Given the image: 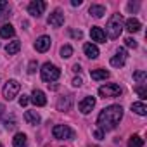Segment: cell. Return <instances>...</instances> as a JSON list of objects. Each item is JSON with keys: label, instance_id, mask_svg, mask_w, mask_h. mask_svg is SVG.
<instances>
[{"label": "cell", "instance_id": "17", "mask_svg": "<svg viewBox=\"0 0 147 147\" xmlns=\"http://www.w3.org/2000/svg\"><path fill=\"white\" fill-rule=\"evenodd\" d=\"M71 102H73L71 95H67V97H61L59 102H57V109H59V111H69V109H71Z\"/></svg>", "mask_w": 147, "mask_h": 147}, {"label": "cell", "instance_id": "32", "mask_svg": "<svg viewBox=\"0 0 147 147\" xmlns=\"http://www.w3.org/2000/svg\"><path fill=\"white\" fill-rule=\"evenodd\" d=\"M28 102H30L28 95H21V97H19V106H26Z\"/></svg>", "mask_w": 147, "mask_h": 147}, {"label": "cell", "instance_id": "2", "mask_svg": "<svg viewBox=\"0 0 147 147\" xmlns=\"http://www.w3.org/2000/svg\"><path fill=\"white\" fill-rule=\"evenodd\" d=\"M106 31H107V36L113 38V40L121 35V31H123V18H121V14H113L109 18Z\"/></svg>", "mask_w": 147, "mask_h": 147}, {"label": "cell", "instance_id": "14", "mask_svg": "<svg viewBox=\"0 0 147 147\" xmlns=\"http://www.w3.org/2000/svg\"><path fill=\"white\" fill-rule=\"evenodd\" d=\"M24 121H26L28 125L35 126V125L40 123V114H38L36 111H26V113H24Z\"/></svg>", "mask_w": 147, "mask_h": 147}, {"label": "cell", "instance_id": "18", "mask_svg": "<svg viewBox=\"0 0 147 147\" xmlns=\"http://www.w3.org/2000/svg\"><path fill=\"white\" fill-rule=\"evenodd\" d=\"M12 145H14V147H26V145H28L26 135H24V133H16V137L12 138Z\"/></svg>", "mask_w": 147, "mask_h": 147}, {"label": "cell", "instance_id": "22", "mask_svg": "<svg viewBox=\"0 0 147 147\" xmlns=\"http://www.w3.org/2000/svg\"><path fill=\"white\" fill-rule=\"evenodd\" d=\"M90 14L94 16V18H102L104 14H106V7L104 5H90Z\"/></svg>", "mask_w": 147, "mask_h": 147}, {"label": "cell", "instance_id": "19", "mask_svg": "<svg viewBox=\"0 0 147 147\" xmlns=\"http://www.w3.org/2000/svg\"><path fill=\"white\" fill-rule=\"evenodd\" d=\"M90 76H92V80H106V78H109V71H106V69H94L92 73H90Z\"/></svg>", "mask_w": 147, "mask_h": 147}, {"label": "cell", "instance_id": "34", "mask_svg": "<svg viewBox=\"0 0 147 147\" xmlns=\"http://www.w3.org/2000/svg\"><path fill=\"white\" fill-rule=\"evenodd\" d=\"M94 137H95V138H99V140H100V138H102V137H104V131H102V130H95V131H94Z\"/></svg>", "mask_w": 147, "mask_h": 147}, {"label": "cell", "instance_id": "28", "mask_svg": "<svg viewBox=\"0 0 147 147\" xmlns=\"http://www.w3.org/2000/svg\"><path fill=\"white\" fill-rule=\"evenodd\" d=\"M14 126H16V118H14V116H11V119H7V121H5V128H7V130H12Z\"/></svg>", "mask_w": 147, "mask_h": 147}, {"label": "cell", "instance_id": "41", "mask_svg": "<svg viewBox=\"0 0 147 147\" xmlns=\"http://www.w3.org/2000/svg\"><path fill=\"white\" fill-rule=\"evenodd\" d=\"M0 147H2V144H0Z\"/></svg>", "mask_w": 147, "mask_h": 147}, {"label": "cell", "instance_id": "38", "mask_svg": "<svg viewBox=\"0 0 147 147\" xmlns=\"http://www.w3.org/2000/svg\"><path fill=\"white\" fill-rule=\"evenodd\" d=\"M71 5H75V7H76V5H82V0H73Z\"/></svg>", "mask_w": 147, "mask_h": 147}, {"label": "cell", "instance_id": "29", "mask_svg": "<svg viewBox=\"0 0 147 147\" xmlns=\"http://www.w3.org/2000/svg\"><path fill=\"white\" fill-rule=\"evenodd\" d=\"M9 9V4L5 2V0H0V16H4V12Z\"/></svg>", "mask_w": 147, "mask_h": 147}, {"label": "cell", "instance_id": "12", "mask_svg": "<svg viewBox=\"0 0 147 147\" xmlns=\"http://www.w3.org/2000/svg\"><path fill=\"white\" fill-rule=\"evenodd\" d=\"M94 106H95V97H85V99L78 104V107H80V111H82L83 114H88V113L94 109Z\"/></svg>", "mask_w": 147, "mask_h": 147}, {"label": "cell", "instance_id": "3", "mask_svg": "<svg viewBox=\"0 0 147 147\" xmlns=\"http://www.w3.org/2000/svg\"><path fill=\"white\" fill-rule=\"evenodd\" d=\"M40 73H42V80H43V82H49V83L55 82V80L61 76V69H59L57 66L50 64V62H45V64L42 66Z\"/></svg>", "mask_w": 147, "mask_h": 147}, {"label": "cell", "instance_id": "37", "mask_svg": "<svg viewBox=\"0 0 147 147\" xmlns=\"http://www.w3.org/2000/svg\"><path fill=\"white\" fill-rule=\"evenodd\" d=\"M73 71H76V73H80V71H82L80 64H75V66H73Z\"/></svg>", "mask_w": 147, "mask_h": 147}, {"label": "cell", "instance_id": "16", "mask_svg": "<svg viewBox=\"0 0 147 147\" xmlns=\"http://www.w3.org/2000/svg\"><path fill=\"white\" fill-rule=\"evenodd\" d=\"M125 26H126V30H128L130 33H137V31H140V21H138V19H135V18L126 19Z\"/></svg>", "mask_w": 147, "mask_h": 147}, {"label": "cell", "instance_id": "30", "mask_svg": "<svg viewBox=\"0 0 147 147\" xmlns=\"http://www.w3.org/2000/svg\"><path fill=\"white\" fill-rule=\"evenodd\" d=\"M125 43H126V47H130V49H137V42H135L131 36H128V38L125 40Z\"/></svg>", "mask_w": 147, "mask_h": 147}, {"label": "cell", "instance_id": "11", "mask_svg": "<svg viewBox=\"0 0 147 147\" xmlns=\"http://www.w3.org/2000/svg\"><path fill=\"white\" fill-rule=\"evenodd\" d=\"M31 102H33L35 106H38V107H42V106H45V104H47V99H45V94H43L42 90H38V88H35V90L31 92Z\"/></svg>", "mask_w": 147, "mask_h": 147}, {"label": "cell", "instance_id": "31", "mask_svg": "<svg viewBox=\"0 0 147 147\" xmlns=\"http://www.w3.org/2000/svg\"><path fill=\"white\" fill-rule=\"evenodd\" d=\"M36 67H38V62H36V61H31L30 66H28V73H35Z\"/></svg>", "mask_w": 147, "mask_h": 147}, {"label": "cell", "instance_id": "35", "mask_svg": "<svg viewBox=\"0 0 147 147\" xmlns=\"http://www.w3.org/2000/svg\"><path fill=\"white\" fill-rule=\"evenodd\" d=\"M71 35L75 36V38H82V36H83V33H82L80 30H78V31H71Z\"/></svg>", "mask_w": 147, "mask_h": 147}, {"label": "cell", "instance_id": "4", "mask_svg": "<svg viewBox=\"0 0 147 147\" xmlns=\"http://www.w3.org/2000/svg\"><path fill=\"white\" fill-rule=\"evenodd\" d=\"M52 135H54V138H57V140H64V138L71 140L73 137H75V131H73L67 125H55V126L52 128Z\"/></svg>", "mask_w": 147, "mask_h": 147}, {"label": "cell", "instance_id": "6", "mask_svg": "<svg viewBox=\"0 0 147 147\" xmlns=\"http://www.w3.org/2000/svg\"><path fill=\"white\" fill-rule=\"evenodd\" d=\"M19 88H21L19 82H16V80H9V82L4 85V90H2V94H4V99H5V100H12V99L18 95Z\"/></svg>", "mask_w": 147, "mask_h": 147}, {"label": "cell", "instance_id": "27", "mask_svg": "<svg viewBox=\"0 0 147 147\" xmlns=\"http://www.w3.org/2000/svg\"><path fill=\"white\" fill-rule=\"evenodd\" d=\"M135 92L138 94V97H140V99H145V97H147V90H145V87H144V85L135 87Z\"/></svg>", "mask_w": 147, "mask_h": 147}, {"label": "cell", "instance_id": "33", "mask_svg": "<svg viewBox=\"0 0 147 147\" xmlns=\"http://www.w3.org/2000/svg\"><path fill=\"white\" fill-rule=\"evenodd\" d=\"M82 83H83V80L80 76H76L75 80H73V87H82Z\"/></svg>", "mask_w": 147, "mask_h": 147}, {"label": "cell", "instance_id": "23", "mask_svg": "<svg viewBox=\"0 0 147 147\" xmlns=\"http://www.w3.org/2000/svg\"><path fill=\"white\" fill-rule=\"evenodd\" d=\"M19 49H21V42L14 40V42H11V43L5 47V52H7L9 55H14V54H18V52H19Z\"/></svg>", "mask_w": 147, "mask_h": 147}, {"label": "cell", "instance_id": "1", "mask_svg": "<svg viewBox=\"0 0 147 147\" xmlns=\"http://www.w3.org/2000/svg\"><path fill=\"white\" fill-rule=\"evenodd\" d=\"M123 118V107L121 106H109L106 109L100 111V114L97 116V125H99V130L102 131H109V130H114L116 125L121 121Z\"/></svg>", "mask_w": 147, "mask_h": 147}, {"label": "cell", "instance_id": "39", "mask_svg": "<svg viewBox=\"0 0 147 147\" xmlns=\"http://www.w3.org/2000/svg\"><path fill=\"white\" fill-rule=\"evenodd\" d=\"M49 87H50V88H52V90H57V85H55V83H52V85H50V83H49Z\"/></svg>", "mask_w": 147, "mask_h": 147}, {"label": "cell", "instance_id": "25", "mask_svg": "<svg viewBox=\"0 0 147 147\" xmlns=\"http://www.w3.org/2000/svg\"><path fill=\"white\" fill-rule=\"evenodd\" d=\"M133 80L144 85V82L147 80V73H145V71H135V73H133Z\"/></svg>", "mask_w": 147, "mask_h": 147}, {"label": "cell", "instance_id": "10", "mask_svg": "<svg viewBox=\"0 0 147 147\" xmlns=\"http://www.w3.org/2000/svg\"><path fill=\"white\" fill-rule=\"evenodd\" d=\"M125 59H126V50H125V49H118L116 55L111 57V66H114V67H121V66L125 64Z\"/></svg>", "mask_w": 147, "mask_h": 147}, {"label": "cell", "instance_id": "20", "mask_svg": "<svg viewBox=\"0 0 147 147\" xmlns=\"http://www.w3.org/2000/svg\"><path fill=\"white\" fill-rule=\"evenodd\" d=\"M14 26L12 24H4L2 28H0V36L2 38H11V36H14Z\"/></svg>", "mask_w": 147, "mask_h": 147}, {"label": "cell", "instance_id": "21", "mask_svg": "<svg viewBox=\"0 0 147 147\" xmlns=\"http://www.w3.org/2000/svg\"><path fill=\"white\" fill-rule=\"evenodd\" d=\"M131 111L137 113V114H140V116H145L147 114V106L144 102H133L131 104Z\"/></svg>", "mask_w": 147, "mask_h": 147}, {"label": "cell", "instance_id": "26", "mask_svg": "<svg viewBox=\"0 0 147 147\" xmlns=\"http://www.w3.org/2000/svg\"><path fill=\"white\" fill-rule=\"evenodd\" d=\"M71 55H73V47H71V45L61 47V57H62V59H69Z\"/></svg>", "mask_w": 147, "mask_h": 147}, {"label": "cell", "instance_id": "5", "mask_svg": "<svg viewBox=\"0 0 147 147\" xmlns=\"http://www.w3.org/2000/svg\"><path fill=\"white\" fill-rule=\"evenodd\" d=\"M99 95H100L102 99L118 97V95H121V88H119V85H116V83H107V85H102V87L99 88Z\"/></svg>", "mask_w": 147, "mask_h": 147}, {"label": "cell", "instance_id": "15", "mask_svg": "<svg viewBox=\"0 0 147 147\" xmlns=\"http://www.w3.org/2000/svg\"><path fill=\"white\" fill-rule=\"evenodd\" d=\"M83 52H85V55L90 57V59H97V57H99V49H97L95 45H92V43H85V45H83Z\"/></svg>", "mask_w": 147, "mask_h": 147}, {"label": "cell", "instance_id": "40", "mask_svg": "<svg viewBox=\"0 0 147 147\" xmlns=\"http://www.w3.org/2000/svg\"><path fill=\"white\" fill-rule=\"evenodd\" d=\"M4 113H5V107H4V106H0V116H2Z\"/></svg>", "mask_w": 147, "mask_h": 147}, {"label": "cell", "instance_id": "13", "mask_svg": "<svg viewBox=\"0 0 147 147\" xmlns=\"http://www.w3.org/2000/svg\"><path fill=\"white\" fill-rule=\"evenodd\" d=\"M90 36L94 42H99V43H106V33L99 28V26H92L90 30Z\"/></svg>", "mask_w": 147, "mask_h": 147}, {"label": "cell", "instance_id": "7", "mask_svg": "<svg viewBox=\"0 0 147 147\" xmlns=\"http://www.w3.org/2000/svg\"><path fill=\"white\" fill-rule=\"evenodd\" d=\"M45 7H47L45 2H42V0H33V2L28 5V12H30L33 18H40V16L43 14Z\"/></svg>", "mask_w": 147, "mask_h": 147}, {"label": "cell", "instance_id": "36", "mask_svg": "<svg viewBox=\"0 0 147 147\" xmlns=\"http://www.w3.org/2000/svg\"><path fill=\"white\" fill-rule=\"evenodd\" d=\"M128 9L130 11H137L138 9V4H128Z\"/></svg>", "mask_w": 147, "mask_h": 147}, {"label": "cell", "instance_id": "9", "mask_svg": "<svg viewBox=\"0 0 147 147\" xmlns=\"http://www.w3.org/2000/svg\"><path fill=\"white\" fill-rule=\"evenodd\" d=\"M35 49H36V52H47L50 49V36H47V35L40 36L35 42Z\"/></svg>", "mask_w": 147, "mask_h": 147}, {"label": "cell", "instance_id": "24", "mask_svg": "<svg viewBox=\"0 0 147 147\" xmlns=\"http://www.w3.org/2000/svg\"><path fill=\"white\" fill-rule=\"evenodd\" d=\"M142 145H144L142 137H138V135H131V137H130V140H128V147H142Z\"/></svg>", "mask_w": 147, "mask_h": 147}, {"label": "cell", "instance_id": "8", "mask_svg": "<svg viewBox=\"0 0 147 147\" xmlns=\"http://www.w3.org/2000/svg\"><path fill=\"white\" fill-rule=\"evenodd\" d=\"M47 23H49L50 26H54V28H61V26L64 24V14H62L61 11H54V12L49 16Z\"/></svg>", "mask_w": 147, "mask_h": 147}]
</instances>
